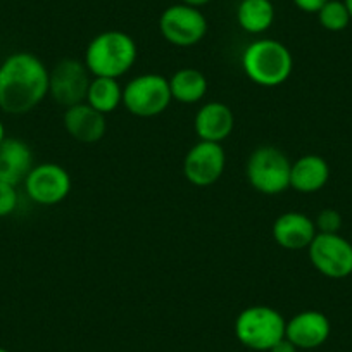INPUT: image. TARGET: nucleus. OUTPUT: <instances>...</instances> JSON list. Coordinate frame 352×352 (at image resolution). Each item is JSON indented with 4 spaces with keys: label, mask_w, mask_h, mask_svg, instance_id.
<instances>
[{
    "label": "nucleus",
    "mask_w": 352,
    "mask_h": 352,
    "mask_svg": "<svg viewBox=\"0 0 352 352\" xmlns=\"http://www.w3.org/2000/svg\"><path fill=\"white\" fill-rule=\"evenodd\" d=\"M49 69L30 52L11 54L0 64V109L25 114L49 94Z\"/></svg>",
    "instance_id": "nucleus-1"
},
{
    "label": "nucleus",
    "mask_w": 352,
    "mask_h": 352,
    "mask_svg": "<svg viewBox=\"0 0 352 352\" xmlns=\"http://www.w3.org/2000/svg\"><path fill=\"white\" fill-rule=\"evenodd\" d=\"M137 60V43L128 33L111 30L97 35L88 43L85 66L94 76L120 78Z\"/></svg>",
    "instance_id": "nucleus-2"
},
{
    "label": "nucleus",
    "mask_w": 352,
    "mask_h": 352,
    "mask_svg": "<svg viewBox=\"0 0 352 352\" xmlns=\"http://www.w3.org/2000/svg\"><path fill=\"white\" fill-rule=\"evenodd\" d=\"M242 67L247 78L261 87H278L285 83L294 69L290 50L278 40L261 38L245 47Z\"/></svg>",
    "instance_id": "nucleus-3"
},
{
    "label": "nucleus",
    "mask_w": 352,
    "mask_h": 352,
    "mask_svg": "<svg viewBox=\"0 0 352 352\" xmlns=\"http://www.w3.org/2000/svg\"><path fill=\"white\" fill-rule=\"evenodd\" d=\"M285 328V318L270 306H250L235 320V335L240 344L261 352H268L282 340Z\"/></svg>",
    "instance_id": "nucleus-4"
},
{
    "label": "nucleus",
    "mask_w": 352,
    "mask_h": 352,
    "mask_svg": "<svg viewBox=\"0 0 352 352\" xmlns=\"http://www.w3.org/2000/svg\"><path fill=\"white\" fill-rule=\"evenodd\" d=\"M290 168L292 162L285 152L273 145H263L247 161V180L261 194L278 195L290 187Z\"/></svg>",
    "instance_id": "nucleus-5"
},
{
    "label": "nucleus",
    "mask_w": 352,
    "mask_h": 352,
    "mask_svg": "<svg viewBox=\"0 0 352 352\" xmlns=\"http://www.w3.org/2000/svg\"><path fill=\"white\" fill-rule=\"evenodd\" d=\"M173 100L169 81L155 73L140 74L123 88V106L138 118H152L164 113Z\"/></svg>",
    "instance_id": "nucleus-6"
},
{
    "label": "nucleus",
    "mask_w": 352,
    "mask_h": 352,
    "mask_svg": "<svg viewBox=\"0 0 352 352\" xmlns=\"http://www.w3.org/2000/svg\"><path fill=\"white\" fill-rule=\"evenodd\" d=\"M307 250L313 266L323 276L340 280L352 275V243L338 233H316Z\"/></svg>",
    "instance_id": "nucleus-7"
},
{
    "label": "nucleus",
    "mask_w": 352,
    "mask_h": 352,
    "mask_svg": "<svg viewBox=\"0 0 352 352\" xmlns=\"http://www.w3.org/2000/svg\"><path fill=\"white\" fill-rule=\"evenodd\" d=\"M159 30L166 42L176 47H192L208 33V19L201 9L185 4L169 6L159 18Z\"/></svg>",
    "instance_id": "nucleus-8"
},
{
    "label": "nucleus",
    "mask_w": 352,
    "mask_h": 352,
    "mask_svg": "<svg viewBox=\"0 0 352 352\" xmlns=\"http://www.w3.org/2000/svg\"><path fill=\"white\" fill-rule=\"evenodd\" d=\"M90 81V71L87 69L85 63L76 59H63L50 71L49 94L59 106L67 109L87 100Z\"/></svg>",
    "instance_id": "nucleus-9"
},
{
    "label": "nucleus",
    "mask_w": 352,
    "mask_h": 352,
    "mask_svg": "<svg viewBox=\"0 0 352 352\" xmlns=\"http://www.w3.org/2000/svg\"><path fill=\"white\" fill-rule=\"evenodd\" d=\"M28 197L40 206H56L67 197L71 190V176L56 162L33 166L25 178Z\"/></svg>",
    "instance_id": "nucleus-10"
},
{
    "label": "nucleus",
    "mask_w": 352,
    "mask_h": 352,
    "mask_svg": "<svg viewBox=\"0 0 352 352\" xmlns=\"http://www.w3.org/2000/svg\"><path fill=\"white\" fill-rule=\"evenodd\" d=\"M226 155L221 144L201 140L187 152L184 161V175L195 187H209L221 178Z\"/></svg>",
    "instance_id": "nucleus-11"
},
{
    "label": "nucleus",
    "mask_w": 352,
    "mask_h": 352,
    "mask_svg": "<svg viewBox=\"0 0 352 352\" xmlns=\"http://www.w3.org/2000/svg\"><path fill=\"white\" fill-rule=\"evenodd\" d=\"M330 320L320 311H302L287 321L285 337L297 349H316L330 337Z\"/></svg>",
    "instance_id": "nucleus-12"
},
{
    "label": "nucleus",
    "mask_w": 352,
    "mask_h": 352,
    "mask_svg": "<svg viewBox=\"0 0 352 352\" xmlns=\"http://www.w3.org/2000/svg\"><path fill=\"white\" fill-rule=\"evenodd\" d=\"M316 233L314 221L302 212H283L273 223V239L280 247L289 250L307 249Z\"/></svg>",
    "instance_id": "nucleus-13"
},
{
    "label": "nucleus",
    "mask_w": 352,
    "mask_h": 352,
    "mask_svg": "<svg viewBox=\"0 0 352 352\" xmlns=\"http://www.w3.org/2000/svg\"><path fill=\"white\" fill-rule=\"evenodd\" d=\"M64 128L78 142L94 144L106 135V114L99 113L87 102L67 107L64 113Z\"/></svg>",
    "instance_id": "nucleus-14"
},
{
    "label": "nucleus",
    "mask_w": 352,
    "mask_h": 352,
    "mask_svg": "<svg viewBox=\"0 0 352 352\" xmlns=\"http://www.w3.org/2000/svg\"><path fill=\"white\" fill-rule=\"evenodd\" d=\"M235 116L232 109L223 102H208L197 111L194 120L195 133L204 142L221 144L232 135Z\"/></svg>",
    "instance_id": "nucleus-15"
},
{
    "label": "nucleus",
    "mask_w": 352,
    "mask_h": 352,
    "mask_svg": "<svg viewBox=\"0 0 352 352\" xmlns=\"http://www.w3.org/2000/svg\"><path fill=\"white\" fill-rule=\"evenodd\" d=\"M33 169V152L19 138H4L0 142V182L18 185L25 182Z\"/></svg>",
    "instance_id": "nucleus-16"
},
{
    "label": "nucleus",
    "mask_w": 352,
    "mask_h": 352,
    "mask_svg": "<svg viewBox=\"0 0 352 352\" xmlns=\"http://www.w3.org/2000/svg\"><path fill=\"white\" fill-rule=\"evenodd\" d=\"M330 178L328 162L320 155H304L292 162L290 168V187L300 194H314L327 185Z\"/></svg>",
    "instance_id": "nucleus-17"
},
{
    "label": "nucleus",
    "mask_w": 352,
    "mask_h": 352,
    "mask_svg": "<svg viewBox=\"0 0 352 352\" xmlns=\"http://www.w3.org/2000/svg\"><path fill=\"white\" fill-rule=\"evenodd\" d=\"M275 21V6L272 0H240L236 23L243 32L259 35L272 28Z\"/></svg>",
    "instance_id": "nucleus-18"
},
{
    "label": "nucleus",
    "mask_w": 352,
    "mask_h": 352,
    "mask_svg": "<svg viewBox=\"0 0 352 352\" xmlns=\"http://www.w3.org/2000/svg\"><path fill=\"white\" fill-rule=\"evenodd\" d=\"M171 97L182 104H195L204 99L208 92V80L204 73L194 67H184L169 78Z\"/></svg>",
    "instance_id": "nucleus-19"
},
{
    "label": "nucleus",
    "mask_w": 352,
    "mask_h": 352,
    "mask_svg": "<svg viewBox=\"0 0 352 352\" xmlns=\"http://www.w3.org/2000/svg\"><path fill=\"white\" fill-rule=\"evenodd\" d=\"M123 102V88L116 78L94 76L87 92V104L102 114H109Z\"/></svg>",
    "instance_id": "nucleus-20"
},
{
    "label": "nucleus",
    "mask_w": 352,
    "mask_h": 352,
    "mask_svg": "<svg viewBox=\"0 0 352 352\" xmlns=\"http://www.w3.org/2000/svg\"><path fill=\"white\" fill-rule=\"evenodd\" d=\"M316 14L320 19V25L328 32H342L352 21L344 0H328Z\"/></svg>",
    "instance_id": "nucleus-21"
},
{
    "label": "nucleus",
    "mask_w": 352,
    "mask_h": 352,
    "mask_svg": "<svg viewBox=\"0 0 352 352\" xmlns=\"http://www.w3.org/2000/svg\"><path fill=\"white\" fill-rule=\"evenodd\" d=\"M316 232L318 233H338L342 228V216L335 209H323L316 216Z\"/></svg>",
    "instance_id": "nucleus-22"
},
{
    "label": "nucleus",
    "mask_w": 352,
    "mask_h": 352,
    "mask_svg": "<svg viewBox=\"0 0 352 352\" xmlns=\"http://www.w3.org/2000/svg\"><path fill=\"white\" fill-rule=\"evenodd\" d=\"M18 208V192L11 184L0 182V218L9 216Z\"/></svg>",
    "instance_id": "nucleus-23"
},
{
    "label": "nucleus",
    "mask_w": 352,
    "mask_h": 352,
    "mask_svg": "<svg viewBox=\"0 0 352 352\" xmlns=\"http://www.w3.org/2000/svg\"><path fill=\"white\" fill-rule=\"evenodd\" d=\"M292 2L296 4L297 9H300V11L314 14V12H318L324 4H327L328 0H292Z\"/></svg>",
    "instance_id": "nucleus-24"
},
{
    "label": "nucleus",
    "mask_w": 352,
    "mask_h": 352,
    "mask_svg": "<svg viewBox=\"0 0 352 352\" xmlns=\"http://www.w3.org/2000/svg\"><path fill=\"white\" fill-rule=\"evenodd\" d=\"M297 351H299V349H297L296 345L289 340V338L283 337L282 340L276 342V344L273 345L268 352H297Z\"/></svg>",
    "instance_id": "nucleus-25"
},
{
    "label": "nucleus",
    "mask_w": 352,
    "mask_h": 352,
    "mask_svg": "<svg viewBox=\"0 0 352 352\" xmlns=\"http://www.w3.org/2000/svg\"><path fill=\"white\" fill-rule=\"evenodd\" d=\"M180 2H182V4H185V6H190V8L201 9L202 6L209 4L211 0H180Z\"/></svg>",
    "instance_id": "nucleus-26"
},
{
    "label": "nucleus",
    "mask_w": 352,
    "mask_h": 352,
    "mask_svg": "<svg viewBox=\"0 0 352 352\" xmlns=\"http://www.w3.org/2000/svg\"><path fill=\"white\" fill-rule=\"evenodd\" d=\"M6 138V128H4V123H2V120H0V142L4 140Z\"/></svg>",
    "instance_id": "nucleus-27"
},
{
    "label": "nucleus",
    "mask_w": 352,
    "mask_h": 352,
    "mask_svg": "<svg viewBox=\"0 0 352 352\" xmlns=\"http://www.w3.org/2000/svg\"><path fill=\"white\" fill-rule=\"evenodd\" d=\"M345 8H347L349 14H351V19H352V0H344Z\"/></svg>",
    "instance_id": "nucleus-28"
},
{
    "label": "nucleus",
    "mask_w": 352,
    "mask_h": 352,
    "mask_svg": "<svg viewBox=\"0 0 352 352\" xmlns=\"http://www.w3.org/2000/svg\"><path fill=\"white\" fill-rule=\"evenodd\" d=\"M0 352H9L8 349H4V347H0Z\"/></svg>",
    "instance_id": "nucleus-29"
}]
</instances>
